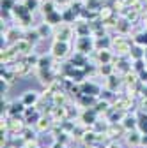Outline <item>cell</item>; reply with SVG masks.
Segmentation results:
<instances>
[{
  "label": "cell",
  "mask_w": 147,
  "mask_h": 148,
  "mask_svg": "<svg viewBox=\"0 0 147 148\" xmlns=\"http://www.w3.org/2000/svg\"><path fill=\"white\" fill-rule=\"evenodd\" d=\"M35 99H37V94L35 92H28L23 97V104H32V102H35Z\"/></svg>",
  "instance_id": "6da1fadb"
},
{
  "label": "cell",
  "mask_w": 147,
  "mask_h": 148,
  "mask_svg": "<svg viewBox=\"0 0 147 148\" xmlns=\"http://www.w3.org/2000/svg\"><path fill=\"white\" fill-rule=\"evenodd\" d=\"M138 125H140L142 131L145 132V131H147V116H142V118H140V122H138Z\"/></svg>",
  "instance_id": "7a4b0ae2"
},
{
  "label": "cell",
  "mask_w": 147,
  "mask_h": 148,
  "mask_svg": "<svg viewBox=\"0 0 147 148\" xmlns=\"http://www.w3.org/2000/svg\"><path fill=\"white\" fill-rule=\"evenodd\" d=\"M64 46H57V51H55V53H57V55H64Z\"/></svg>",
  "instance_id": "3957f363"
},
{
  "label": "cell",
  "mask_w": 147,
  "mask_h": 148,
  "mask_svg": "<svg viewBox=\"0 0 147 148\" xmlns=\"http://www.w3.org/2000/svg\"><path fill=\"white\" fill-rule=\"evenodd\" d=\"M142 143H147V138H142Z\"/></svg>",
  "instance_id": "277c9868"
}]
</instances>
